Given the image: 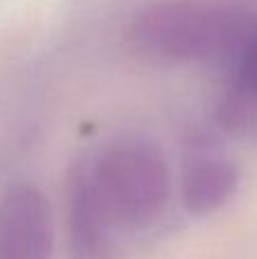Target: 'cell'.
Returning <instances> with one entry per match:
<instances>
[{
	"mask_svg": "<svg viewBox=\"0 0 257 259\" xmlns=\"http://www.w3.org/2000/svg\"><path fill=\"white\" fill-rule=\"evenodd\" d=\"M217 121L230 134L257 137V27L241 46L232 84L217 105Z\"/></svg>",
	"mask_w": 257,
	"mask_h": 259,
	"instance_id": "cell-5",
	"label": "cell"
},
{
	"mask_svg": "<svg viewBox=\"0 0 257 259\" xmlns=\"http://www.w3.org/2000/svg\"><path fill=\"white\" fill-rule=\"evenodd\" d=\"M239 187V170L226 159L205 157L187 166L182 175V205L191 216L221 209Z\"/></svg>",
	"mask_w": 257,
	"mask_h": 259,
	"instance_id": "cell-6",
	"label": "cell"
},
{
	"mask_svg": "<svg viewBox=\"0 0 257 259\" xmlns=\"http://www.w3.org/2000/svg\"><path fill=\"white\" fill-rule=\"evenodd\" d=\"M0 259H53L48 198L30 182H16L0 198Z\"/></svg>",
	"mask_w": 257,
	"mask_h": 259,
	"instance_id": "cell-3",
	"label": "cell"
},
{
	"mask_svg": "<svg viewBox=\"0 0 257 259\" xmlns=\"http://www.w3.org/2000/svg\"><path fill=\"white\" fill-rule=\"evenodd\" d=\"M253 30V21L241 14L176 3L141 14L130 30V41L146 57L198 62L241 50Z\"/></svg>",
	"mask_w": 257,
	"mask_h": 259,
	"instance_id": "cell-1",
	"label": "cell"
},
{
	"mask_svg": "<svg viewBox=\"0 0 257 259\" xmlns=\"http://www.w3.org/2000/svg\"><path fill=\"white\" fill-rule=\"evenodd\" d=\"M91 175L116 225L144 228L162 214L171 193L168 166L159 150L141 141L107 148L91 164Z\"/></svg>",
	"mask_w": 257,
	"mask_h": 259,
	"instance_id": "cell-2",
	"label": "cell"
},
{
	"mask_svg": "<svg viewBox=\"0 0 257 259\" xmlns=\"http://www.w3.org/2000/svg\"><path fill=\"white\" fill-rule=\"evenodd\" d=\"M116 221L107 211L91 175V164H75L66 184V239L71 259H112Z\"/></svg>",
	"mask_w": 257,
	"mask_h": 259,
	"instance_id": "cell-4",
	"label": "cell"
}]
</instances>
